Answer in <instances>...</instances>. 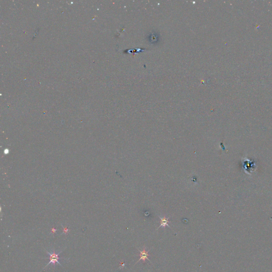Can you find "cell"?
<instances>
[{
	"instance_id": "6da1fadb",
	"label": "cell",
	"mask_w": 272,
	"mask_h": 272,
	"mask_svg": "<svg viewBox=\"0 0 272 272\" xmlns=\"http://www.w3.org/2000/svg\"><path fill=\"white\" fill-rule=\"evenodd\" d=\"M62 252V251H61V252H59V253L57 254L55 253V251H54L52 253V254L50 253V252H48V254L50 255V262L48 263V265L46 266V267L48 266V265H50V264H53L54 265H55V264L57 263L58 264H59L60 265H61V263L59 262V260H60V258L59 257V256L61 252Z\"/></svg>"
},
{
	"instance_id": "7a4b0ae2",
	"label": "cell",
	"mask_w": 272,
	"mask_h": 272,
	"mask_svg": "<svg viewBox=\"0 0 272 272\" xmlns=\"http://www.w3.org/2000/svg\"><path fill=\"white\" fill-rule=\"evenodd\" d=\"M148 252H149V251H146V247L144 246V249L142 250V251H140V259H139L138 261V262L140 260H142L143 263H145L146 260H147V259L149 260V259H148V256H149V254H148ZM149 261H150V260H149ZM138 262H137V263H138Z\"/></svg>"
},
{
	"instance_id": "3957f363",
	"label": "cell",
	"mask_w": 272,
	"mask_h": 272,
	"mask_svg": "<svg viewBox=\"0 0 272 272\" xmlns=\"http://www.w3.org/2000/svg\"><path fill=\"white\" fill-rule=\"evenodd\" d=\"M159 217L161 219V225L160 226L157 228V229L161 227H163L165 229L166 226L170 228L169 225V223H170V221H169L168 218H166L165 216H164L163 217Z\"/></svg>"
}]
</instances>
